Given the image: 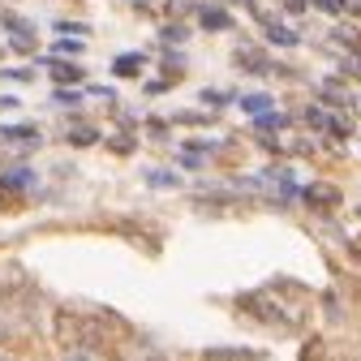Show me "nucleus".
<instances>
[{"label": "nucleus", "mask_w": 361, "mask_h": 361, "mask_svg": "<svg viewBox=\"0 0 361 361\" xmlns=\"http://www.w3.org/2000/svg\"><path fill=\"white\" fill-rule=\"evenodd\" d=\"M0 142H13V147H39V129H30V125H0Z\"/></svg>", "instance_id": "nucleus-1"}, {"label": "nucleus", "mask_w": 361, "mask_h": 361, "mask_svg": "<svg viewBox=\"0 0 361 361\" xmlns=\"http://www.w3.org/2000/svg\"><path fill=\"white\" fill-rule=\"evenodd\" d=\"M5 30H9V43H13V48H18V52H35V35L26 30V22H18V18H9V22H5Z\"/></svg>", "instance_id": "nucleus-2"}, {"label": "nucleus", "mask_w": 361, "mask_h": 361, "mask_svg": "<svg viewBox=\"0 0 361 361\" xmlns=\"http://www.w3.org/2000/svg\"><path fill=\"white\" fill-rule=\"evenodd\" d=\"M198 22H202L207 30H228V26H233V18H228V9H224V5H207V9L198 13Z\"/></svg>", "instance_id": "nucleus-3"}, {"label": "nucleus", "mask_w": 361, "mask_h": 361, "mask_svg": "<svg viewBox=\"0 0 361 361\" xmlns=\"http://www.w3.org/2000/svg\"><path fill=\"white\" fill-rule=\"evenodd\" d=\"M142 65H147V56H142V52H125V56H116V65H112V69H116L121 78H138V73H142Z\"/></svg>", "instance_id": "nucleus-4"}, {"label": "nucleus", "mask_w": 361, "mask_h": 361, "mask_svg": "<svg viewBox=\"0 0 361 361\" xmlns=\"http://www.w3.org/2000/svg\"><path fill=\"white\" fill-rule=\"evenodd\" d=\"M267 39H271V43H280V48H293L301 35H297V30H288V26H280L276 18H271V22H267Z\"/></svg>", "instance_id": "nucleus-5"}, {"label": "nucleus", "mask_w": 361, "mask_h": 361, "mask_svg": "<svg viewBox=\"0 0 361 361\" xmlns=\"http://www.w3.org/2000/svg\"><path fill=\"white\" fill-rule=\"evenodd\" d=\"M237 65H241V69H250V73H271V65H267L254 48H237Z\"/></svg>", "instance_id": "nucleus-6"}, {"label": "nucleus", "mask_w": 361, "mask_h": 361, "mask_svg": "<svg viewBox=\"0 0 361 361\" xmlns=\"http://www.w3.org/2000/svg\"><path fill=\"white\" fill-rule=\"evenodd\" d=\"M207 361H258L254 353H241V348H211Z\"/></svg>", "instance_id": "nucleus-7"}, {"label": "nucleus", "mask_w": 361, "mask_h": 361, "mask_svg": "<svg viewBox=\"0 0 361 361\" xmlns=\"http://www.w3.org/2000/svg\"><path fill=\"white\" fill-rule=\"evenodd\" d=\"M305 198H310V202H323V207H331L340 194H336L331 185H310V190H305Z\"/></svg>", "instance_id": "nucleus-8"}, {"label": "nucleus", "mask_w": 361, "mask_h": 361, "mask_svg": "<svg viewBox=\"0 0 361 361\" xmlns=\"http://www.w3.org/2000/svg\"><path fill=\"white\" fill-rule=\"evenodd\" d=\"M52 78H56V82H82V69H78V65H61V61H52Z\"/></svg>", "instance_id": "nucleus-9"}, {"label": "nucleus", "mask_w": 361, "mask_h": 361, "mask_svg": "<svg viewBox=\"0 0 361 361\" xmlns=\"http://www.w3.org/2000/svg\"><path fill=\"white\" fill-rule=\"evenodd\" d=\"M241 108L245 112H267L271 108V95H241Z\"/></svg>", "instance_id": "nucleus-10"}, {"label": "nucleus", "mask_w": 361, "mask_h": 361, "mask_svg": "<svg viewBox=\"0 0 361 361\" xmlns=\"http://www.w3.org/2000/svg\"><path fill=\"white\" fill-rule=\"evenodd\" d=\"M258 129H262V133L284 129V116H280V112H258Z\"/></svg>", "instance_id": "nucleus-11"}, {"label": "nucleus", "mask_w": 361, "mask_h": 361, "mask_svg": "<svg viewBox=\"0 0 361 361\" xmlns=\"http://www.w3.org/2000/svg\"><path fill=\"white\" fill-rule=\"evenodd\" d=\"M323 95H327L331 104H348V86H340V82H327V86H323Z\"/></svg>", "instance_id": "nucleus-12"}, {"label": "nucleus", "mask_w": 361, "mask_h": 361, "mask_svg": "<svg viewBox=\"0 0 361 361\" xmlns=\"http://www.w3.org/2000/svg\"><path fill=\"white\" fill-rule=\"evenodd\" d=\"M56 52H82V39H69V35H61V39H56Z\"/></svg>", "instance_id": "nucleus-13"}, {"label": "nucleus", "mask_w": 361, "mask_h": 361, "mask_svg": "<svg viewBox=\"0 0 361 361\" xmlns=\"http://www.w3.org/2000/svg\"><path fill=\"white\" fill-rule=\"evenodd\" d=\"M344 73H353V78H361V52H353V56H344Z\"/></svg>", "instance_id": "nucleus-14"}, {"label": "nucleus", "mask_w": 361, "mask_h": 361, "mask_svg": "<svg viewBox=\"0 0 361 361\" xmlns=\"http://www.w3.org/2000/svg\"><path fill=\"white\" fill-rule=\"evenodd\" d=\"M310 5H319L323 13H340V9H344V0H310Z\"/></svg>", "instance_id": "nucleus-15"}, {"label": "nucleus", "mask_w": 361, "mask_h": 361, "mask_svg": "<svg viewBox=\"0 0 361 361\" xmlns=\"http://www.w3.org/2000/svg\"><path fill=\"white\" fill-rule=\"evenodd\" d=\"M164 39L168 43H180V39H185V26H164Z\"/></svg>", "instance_id": "nucleus-16"}, {"label": "nucleus", "mask_w": 361, "mask_h": 361, "mask_svg": "<svg viewBox=\"0 0 361 361\" xmlns=\"http://www.w3.org/2000/svg\"><path fill=\"white\" fill-rule=\"evenodd\" d=\"M228 95H224V90H202V104H224Z\"/></svg>", "instance_id": "nucleus-17"}, {"label": "nucleus", "mask_w": 361, "mask_h": 361, "mask_svg": "<svg viewBox=\"0 0 361 361\" xmlns=\"http://www.w3.org/2000/svg\"><path fill=\"white\" fill-rule=\"evenodd\" d=\"M73 142L86 147V142H95V133H90V129H78V133H73Z\"/></svg>", "instance_id": "nucleus-18"}, {"label": "nucleus", "mask_w": 361, "mask_h": 361, "mask_svg": "<svg viewBox=\"0 0 361 361\" xmlns=\"http://www.w3.org/2000/svg\"><path fill=\"white\" fill-rule=\"evenodd\" d=\"M56 104H78V90H56Z\"/></svg>", "instance_id": "nucleus-19"}, {"label": "nucleus", "mask_w": 361, "mask_h": 361, "mask_svg": "<svg viewBox=\"0 0 361 361\" xmlns=\"http://www.w3.org/2000/svg\"><path fill=\"white\" fill-rule=\"evenodd\" d=\"M133 361H164V357H159L155 348H142V353H138V357H133Z\"/></svg>", "instance_id": "nucleus-20"}, {"label": "nucleus", "mask_w": 361, "mask_h": 361, "mask_svg": "<svg viewBox=\"0 0 361 361\" xmlns=\"http://www.w3.org/2000/svg\"><path fill=\"white\" fill-rule=\"evenodd\" d=\"M305 5H310V0H284V9H293V13H301Z\"/></svg>", "instance_id": "nucleus-21"}, {"label": "nucleus", "mask_w": 361, "mask_h": 361, "mask_svg": "<svg viewBox=\"0 0 361 361\" xmlns=\"http://www.w3.org/2000/svg\"><path fill=\"white\" fill-rule=\"evenodd\" d=\"M228 5H241V9H250V5H254V0H228Z\"/></svg>", "instance_id": "nucleus-22"}, {"label": "nucleus", "mask_w": 361, "mask_h": 361, "mask_svg": "<svg viewBox=\"0 0 361 361\" xmlns=\"http://www.w3.org/2000/svg\"><path fill=\"white\" fill-rule=\"evenodd\" d=\"M69 361H90V357H86V353H78V357H69Z\"/></svg>", "instance_id": "nucleus-23"}]
</instances>
